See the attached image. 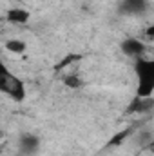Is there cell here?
<instances>
[{
  "label": "cell",
  "mask_w": 154,
  "mask_h": 156,
  "mask_svg": "<svg viewBox=\"0 0 154 156\" xmlns=\"http://www.w3.org/2000/svg\"><path fill=\"white\" fill-rule=\"evenodd\" d=\"M0 91L5 93L11 100L15 102H24L26 100V83L22 78L13 75L5 66H2V76H0Z\"/></svg>",
  "instance_id": "7a4b0ae2"
},
{
  "label": "cell",
  "mask_w": 154,
  "mask_h": 156,
  "mask_svg": "<svg viewBox=\"0 0 154 156\" xmlns=\"http://www.w3.org/2000/svg\"><path fill=\"white\" fill-rule=\"evenodd\" d=\"M134 71H136V96L140 98H151L154 94V60L151 58H136L134 62Z\"/></svg>",
  "instance_id": "6da1fadb"
},
{
  "label": "cell",
  "mask_w": 154,
  "mask_h": 156,
  "mask_svg": "<svg viewBox=\"0 0 154 156\" xmlns=\"http://www.w3.org/2000/svg\"><path fill=\"white\" fill-rule=\"evenodd\" d=\"M145 2L147 0H123V11L129 15H140L145 9Z\"/></svg>",
  "instance_id": "52a82bcc"
},
{
  "label": "cell",
  "mask_w": 154,
  "mask_h": 156,
  "mask_svg": "<svg viewBox=\"0 0 154 156\" xmlns=\"http://www.w3.org/2000/svg\"><path fill=\"white\" fill-rule=\"evenodd\" d=\"M38 147H40V138L37 134H22L20 136V142H18V149L24 156H33L38 153Z\"/></svg>",
  "instance_id": "277c9868"
},
{
  "label": "cell",
  "mask_w": 154,
  "mask_h": 156,
  "mask_svg": "<svg viewBox=\"0 0 154 156\" xmlns=\"http://www.w3.org/2000/svg\"><path fill=\"white\" fill-rule=\"evenodd\" d=\"M127 134H131V129H123V131H118L116 134H113V138L107 142V147H114V145H120L125 138H127Z\"/></svg>",
  "instance_id": "9c48e42d"
},
{
  "label": "cell",
  "mask_w": 154,
  "mask_h": 156,
  "mask_svg": "<svg viewBox=\"0 0 154 156\" xmlns=\"http://www.w3.org/2000/svg\"><path fill=\"white\" fill-rule=\"evenodd\" d=\"M145 35H147V38L154 40V24H152V26H149V27L145 29Z\"/></svg>",
  "instance_id": "7c38bea8"
},
{
  "label": "cell",
  "mask_w": 154,
  "mask_h": 156,
  "mask_svg": "<svg viewBox=\"0 0 154 156\" xmlns=\"http://www.w3.org/2000/svg\"><path fill=\"white\" fill-rule=\"evenodd\" d=\"M4 47H5L9 53H13V55H24V53H26V49H27L26 42H24V40H18V38L7 40V42L4 44Z\"/></svg>",
  "instance_id": "ba28073f"
},
{
  "label": "cell",
  "mask_w": 154,
  "mask_h": 156,
  "mask_svg": "<svg viewBox=\"0 0 154 156\" xmlns=\"http://www.w3.org/2000/svg\"><path fill=\"white\" fill-rule=\"evenodd\" d=\"M82 56L80 55H75V53H69L64 60H60V64H56L54 66V71H60V69H64V67H67L69 64H73V62H76V60H80Z\"/></svg>",
  "instance_id": "30bf717a"
},
{
  "label": "cell",
  "mask_w": 154,
  "mask_h": 156,
  "mask_svg": "<svg viewBox=\"0 0 154 156\" xmlns=\"http://www.w3.org/2000/svg\"><path fill=\"white\" fill-rule=\"evenodd\" d=\"M29 18H31V13L24 7H11L5 13V20L9 24H15V26H24L29 22Z\"/></svg>",
  "instance_id": "5b68a950"
},
{
  "label": "cell",
  "mask_w": 154,
  "mask_h": 156,
  "mask_svg": "<svg viewBox=\"0 0 154 156\" xmlns=\"http://www.w3.org/2000/svg\"><path fill=\"white\" fill-rule=\"evenodd\" d=\"M64 85L69 87V89H80V87L83 85V82L78 76H75V75H69V76L64 78Z\"/></svg>",
  "instance_id": "8fae6325"
},
{
  "label": "cell",
  "mask_w": 154,
  "mask_h": 156,
  "mask_svg": "<svg viewBox=\"0 0 154 156\" xmlns=\"http://www.w3.org/2000/svg\"><path fill=\"white\" fill-rule=\"evenodd\" d=\"M120 49H121V53L125 55V56H131V58H142L143 55H145V44L142 42V40L134 38V37H131V38H125L121 44H120Z\"/></svg>",
  "instance_id": "3957f363"
},
{
  "label": "cell",
  "mask_w": 154,
  "mask_h": 156,
  "mask_svg": "<svg viewBox=\"0 0 154 156\" xmlns=\"http://www.w3.org/2000/svg\"><path fill=\"white\" fill-rule=\"evenodd\" d=\"M152 107H154L152 96H151V98H140V96H136L134 102L129 105V113H147V111H151Z\"/></svg>",
  "instance_id": "8992f818"
}]
</instances>
